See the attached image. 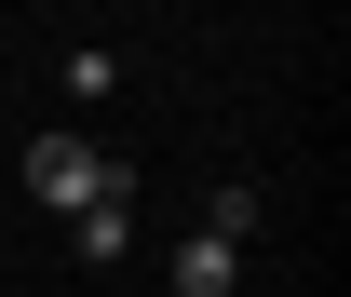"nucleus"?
<instances>
[{
	"label": "nucleus",
	"mask_w": 351,
	"mask_h": 297,
	"mask_svg": "<svg viewBox=\"0 0 351 297\" xmlns=\"http://www.w3.org/2000/svg\"><path fill=\"white\" fill-rule=\"evenodd\" d=\"M27 189L82 216V203H108V189H122V163H108L95 135H41V149H27Z\"/></svg>",
	"instance_id": "obj_1"
},
{
	"label": "nucleus",
	"mask_w": 351,
	"mask_h": 297,
	"mask_svg": "<svg viewBox=\"0 0 351 297\" xmlns=\"http://www.w3.org/2000/svg\"><path fill=\"white\" fill-rule=\"evenodd\" d=\"M68 230H82V257H95V270H108V257H135V189H108V203H82Z\"/></svg>",
	"instance_id": "obj_2"
},
{
	"label": "nucleus",
	"mask_w": 351,
	"mask_h": 297,
	"mask_svg": "<svg viewBox=\"0 0 351 297\" xmlns=\"http://www.w3.org/2000/svg\"><path fill=\"white\" fill-rule=\"evenodd\" d=\"M243 284V257L230 243H203V230H189V243H176V297H230Z\"/></svg>",
	"instance_id": "obj_3"
}]
</instances>
